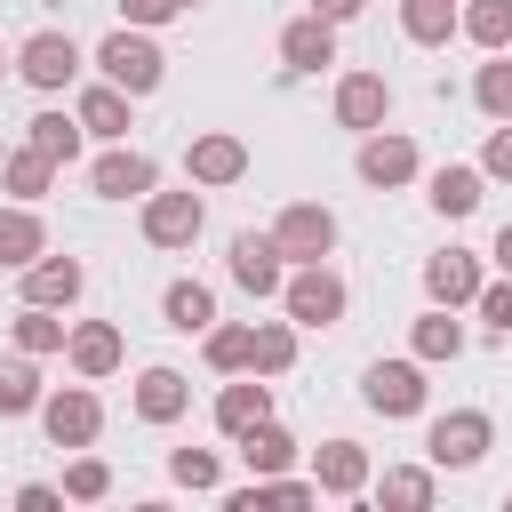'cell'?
I'll use <instances>...</instances> for the list:
<instances>
[{
    "label": "cell",
    "instance_id": "obj_9",
    "mask_svg": "<svg viewBox=\"0 0 512 512\" xmlns=\"http://www.w3.org/2000/svg\"><path fill=\"white\" fill-rule=\"evenodd\" d=\"M352 168H360V184H376V192H400V184L424 176V160H416V144H408L400 128H368L360 152H352Z\"/></svg>",
    "mask_w": 512,
    "mask_h": 512
},
{
    "label": "cell",
    "instance_id": "obj_39",
    "mask_svg": "<svg viewBox=\"0 0 512 512\" xmlns=\"http://www.w3.org/2000/svg\"><path fill=\"white\" fill-rule=\"evenodd\" d=\"M472 312L496 328V336H512V272L504 280H480V296H472Z\"/></svg>",
    "mask_w": 512,
    "mask_h": 512
},
{
    "label": "cell",
    "instance_id": "obj_10",
    "mask_svg": "<svg viewBox=\"0 0 512 512\" xmlns=\"http://www.w3.org/2000/svg\"><path fill=\"white\" fill-rule=\"evenodd\" d=\"M184 176H192L200 192H224V184L248 176V144H240L232 128H200V136L184 144Z\"/></svg>",
    "mask_w": 512,
    "mask_h": 512
},
{
    "label": "cell",
    "instance_id": "obj_13",
    "mask_svg": "<svg viewBox=\"0 0 512 512\" xmlns=\"http://www.w3.org/2000/svg\"><path fill=\"white\" fill-rule=\"evenodd\" d=\"M384 120H392V80H384V72H344V80H336V128L368 136V128H384Z\"/></svg>",
    "mask_w": 512,
    "mask_h": 512
},
{
    "label": "cell",
    "instance_id": "obj_16",
    "mask_svg": "<svg viewBox=\"0 0 512 512\" xmlns=\"http://www.w3.org/2000/svg\"><path fill=\"white\" fill-rule=\"evenodd\" d=\"M64 360H72V376L104 384V376L128 360V344H120V328H112V320H80V328L64 336Z\"/></svg>",
    "mask_w": 512,
    "mask_h": 512
},
{
    "label": "cell",
    "instance_id": "obj_45",
    "mask_svg": "<svg viewBox=\"0 0 512 512\" xmlns=\"http://www.w3.org/2000/svg\"><path fill=\"white\" fill-rule=\"evenodd\" d=\"M8 64H16V56H0V72H8Z\"/></svg>",
    "mask_w": 512,
    "mask_h": 512
},
{
    "label": "cell",
    "instance_id": "obj_22",
    "mask_svg": "<svg viewBox=\"0 0 512 512\" xmlns=\"http://www.w3.org/2000/svg\"><path fill=\"white\" fill-rule=\"evenodd\" d=\"M40 248H48L40 208H32V200H8V208H0V272H24Z\"/></svg>",
    "mask_w": 512,
    "mask_h": 512
},
{
    "label": "cell",
    "instance_id": "obj_46",
    "mask_svg": "<svg viewBox=\"0 0 512 512\" xmlns=\"http://www.w3.org/2000/svg\"><path fill=\"white\" fill-rule=\"evenodd\" d=\"M192 8H200V0H192Z\"/></svg>",
    "mask_w": 512,
    "mask_h": 512
},
{
    "label": "cell",
    "instance_id": "obj_26",
    "mask_svg": "<svg viewBox=\"0 0 512 512\" xmlns=\"http://www.w3.org/2000/svg\"><path fill=\"white\" fill-rule=\"evenodd\" d=\"M296 368V320H248V376H288Z\"/></svg>",
    "mask_w": 512,
    "mask_h": 512
},
{
    "label": "cell",
    "instance_id": "obj_3",
    "mask_svg": "<svg viewBox=\"0 0 512 512\" xmlns=\"http://www.w3.org/2000/svg\"><path fill=\"white\" fill-rule=\"evenodd\" d=\"M488 448H496V424H488V408H448V416H432V432H424V456H432V472H472Z\"/></svg>",
    "mask_w": 512,
    "mask_h": 512
},
{
    "label": "cell",
    "instance_id": "obj_31",
    "mask_svg": "<svg viewBox=\"0 0 512 512\" xmlns=\"http://www.w3.org/2000/svg\"><path fill=\"white\" fill-rule=\"evenodd\" d=\"M240 464H248V472H288V464H296V432L272 424V416L248 424V432H240Z\"/></svg>",
    "mask_w": 512,
    "mask_h": 512
},
{
    "label": "cell",
    "instance_id": "obj_43",
    "mask_svg": "<svg viewBox=\"0 0 512 512\" xmlns=\"http://www.w3.org/2000/svg\"><path fill=\"white\" fill-rule=\"evenodd\" d=\"M368 0H312V16H328V24H352Z\"/></svg>",
    "mask_w": 512,
    "mask_h": 512
},
{
    "label": "cell",
    "instance_id": "obj_5",
    "mask_svg": "<svg viewBox=\"0 0 512 512\" xmlns=\"http://www.w3.org/2000/svg\"><path fill=\"white\" fill-rule=\"evenodd\" d=\"M40 432H48V448H96V432H104V400L88 392V376L64 384V392H40Z\"/></svg>",
    "mask_w": 512,
    "mask_h": 512
},
{
    "label": "cell",
    "instance_id": "obj_18",
    "mask_svg": "<svg viewBox=\"0 0 512 512\" xmlns=\"http://www.w3.org/2000/svg\"><path fill=\"white\" fill-rule=\"evenodd\" d=\"M280 64H288V72H320V64H336V24L312 16V8L288 16V24H280Z\"/></svg>",
    "mask_w": 512,
    "mask_h": 512
},
{
    "label": "cell",
    "instance_id": "obj_42",
    "mask_svg": "<svg viewBox=\"0 0 512 512\" xmlns=\"http://www.w3.org/2000/svg\"><path fill=\"white\" fill-rule=\"evenodd\" d=\"M64 504V488H48V480H24L16 488V512H56Z\"/></svg>",
    "mask_w": 512,
    "mask_h": 512
},
{
    "label": "cell",
    "instance_id": "obj_32",
    "mask_svg": "<svg viewBox=\"0 0 512 512\" xmlns=\"http://www.w3.org/2000/svg\"><path fill=\"white\" fill-rule=\"evenodd\" d=\"M0 416H40V360L32 352L0 360Z\"/></svg>",
    "mask_w": 512,
    "mask_h": 512
},
{
    "label": "cell",
    "instance_id": "obj_44",
    "mask_svg": "<svg viewBox=\"0 0 512 512\" xmlns=\"http://www.w3.org/2000/svg\"><path fill=\"white\" fill-rule=\"evenodd\" d=\"M488 256H496V272H512V224L496 232V248H488Z\"/></svg>",
    "mask_w": 512,
    "mask_h": 512
},
{
    "label": "cell",
    "instance_id": "obj_4",
    "mask_svg": "<svg viewBox=\"0 0 512 512\" xmlns=\"http://www.w3.org/2000/svg\"><path fill=\"white\" fill-rule=\"evenodd\" d=\"M360 400L384 416V424H400V416H424V400H432V384H424V360L408 352V360H368V376H360Z\"/></svg>",
    "mask_w": 512,
    "mask_h": 512
},
{
    "label": "cell",
    "instance_id": "obj_34",
    "mask_svg": "<svg viewBox=\"0 0 512 512\" xmlns=\"http://www.w3.org/2000/svg\"><path fill=\"white\" fill-rule=\"evenodd\" d=\"M200 352H208L216 376H240L248 368V320H208L200 328Z\"/></svg>",
    "mask_w": 512,
    "mask_h": 512
},
{
    "label": "cell",
    "instance_id": "obj_6",
    "mask_svg": "<svg viewBox=\"0 0 512 512\" xmlns=\"http://www.w3.org/2000/svg\"><path fill=\"white\" fill-rule=\"evenodd\" d=\"M272 240H280L288 264H328V256H336V208H320V200H288V208L272 216Z\"/></svg>",
    "mask_w": 512,
    "mask_h": 512
},
{
    "label": "cell",
    "instance_id": "obj_12",
    "mask_svg": "<svg viewBox=\"0 0 512 512\" xmlns=\"http://www.w3.org/2000/svg\"><path fill=\"white\" fill-rule=\"evenodd\" d=\"M224 272H232V288H248V296H280V280H288V256H280V240H272V232H232V256H224Z\"/></svg>",
    "mask_w": 512,
    "mask_h": 512
},
{
    "label": "cell",
    "instance_id": "obj_1",
    "mask_svg": "<svg viewBox=\"0 0 512 512\" xmlns=\"http://www.w3.org/2000/svg\"><path fill=\"white\" fill-rule=\"evenodd\" d=\"M96 72H104L112 88H128V96H152V88L168 80V56H160V40H152V32L120 24V32H104V40H96Z\"/></svg>",
    "mask_w": 512,
    "mask_h": 512
},
{
    "label": "cell",
    "instance_id": "obj_29",
    "mask_svg": "<svg viewBox=\"0 0 512 512\" xmlns=\"http://www.w3.org/2000/svg\"><path fill=\"white\" fill-rule=\"evenodd\" d=\"M400 40L408 48H448L456 40V0H400Z\"/></svg>",
    "mask_w": 512,
    "mask_h": 512
},
{
    "label": "cell",
    "instance_id": "obj_19",
    "mask_svg": "<svg viewBox=\"0 0 512 512\" xmlns=\"http://www.w3.org/2000/svg\"><path fill=\"white\" fill-rule=\"evenodd\" d=\"M128 88H112V80H88L80 88V104H72V120L88 128V136H104V144H128Z\"/></svg>",
    "mask_w": 512,
    "mask_h": 512
},
{
    "label": "cell",
    "instance_id": "obj_25",
    "mask_svg": "<svg viewBox=\"0 0 512 512\" xmlns=\"http://www.w3.org/2000/svg\"><path fill=\"white\" fill-rule=\"evenodd\" d=\"M24 144H32L40 160L72 168V160H80V144H88V128H80L72 112H32V120H24Z\"/></svg>",
    "mask_w": 512,
    "mask_h": 512
},
{
    "label": "cell",
    "instance_id": "obj_38",
    "mask_svg": "<svg viewBox=\"0 0 512 512\" xmlns=\"http://www.w3.org/2000/svg\"><path fill=\"white\" fill-rule=\"evenodd\" d=\"M64 496H72V504H104V496H112V464L88 456V448H72V464H64Z\"/></svg>",
    "mask_w": 512,
    "mask_h": 512
},
{
    "label": "cell",
    "instance_id": "obj_21",
    "mask_svg": "<svg viewBox=\"0 0 512 512\" xmlns=\"http://www.w3.org/2000/svg\"><path fill=\"white\" fill-rule=\"evenodd\" d=\"M408 352H416L424 368H440V360H464V320H456L448 304L416 312V320H408Z\"/></svg>",
    "mask_w": 512,
    "mask_h": 512
},
{
    "label": "cell",
    "instance_id": "obj_27",
    "mask_svg": "<svg viewBox=\"0 0 512 512\" xmlns=\"http://www.w3.org/2000/svg\"><path fill=\"white\" fill-rule=\"evenodd\" d=\"M456 32H464L480 56L512 48V0H456Z\"/></svg>",
    "mask_w": 512,
    "mask_h": 512
},
{
    "label": "cell",
    "instance_id": "obj_37",
    "mask_svg": "<svg viewBox=\"0 0 512 512\" xmlns=\"http://www.w3.org/2000/svg\"><path fill=\"white\" fill-rule=\"evenodd\" d=\"M64 336H72V328H64V320H56L48 304H24V312H16V352L48 360V352H64Z\"/></svg>",
    "mask_w": 512,
    "mask_h": 512
},
{
    "label": "cell",
    "instance_id": "obj_24",
    "mask_svg": "<svg viewBox=\"0 0 512 512\" xmlns=\"http://www.w3.org/2000/svg\"><path fill=\"white\" fill-rule=\"evenodd\" d=\"M184 408H192L184 368H144V376H136V416H144V424H176Z\"/></svg>",
    "mask_w": 512,
    "mask_h": 512
},
{
    "label": "cell",
    "instance_id": "obj_28",
    "mask_svg": "<svg viewBox=\"0 0 512 512\" xmlns=\"http://www.w3.org/2000/svg\"><path fill=\"white\" fill-rule=\"evenodd\" d=\"M160 320H168L176 336H200V328L216 320V288H200V280H168V288H160Z\"/></svg>",
    "mask_w": 512,
    "mask_h": 512
},
{
    "label": "cell",
    "instance_id": "obj_8",
    "mask_svg": "<svg viewBox=\"0 0 512 512\" xmlns=\"http://www.w3.org/2000/svg\"><path fill=\"white\" fill-rule=\"evenodd\" d=\"M200 224H208V200H200V184H184V192H144V240L152 248H192L200 240Z\"/></svg>",
    "mask_w": 512,
    "mask_h": 512
},
{
    "label": "cell",
    "instance_id": "obj_7",
    "mask_svg": "<svg viewBox=\"0 0 512 512\" xmlns=\"http://www.w3.org/2000/svg\"><path fill=\"white\" fill-rule=\"evenodd\" d=\"M16 80H24V88H40V96L72 88V80H80V48H72V32L40 24V32H32L24 48H16Z\"/></svg>",
    "mask_w": 512,
    "mask_h": 512
},
{
    "label": "cell",
    "instance_id": "obj_17",
    "mask_svg": "<svg viewBox=\"0 0 512 512\" xmlns=\"http://www.w3.org/2000/svg\"><path fill=\"white\" fill-rule=\"evenodd\" d=\"M312 488L320 496H368V448L360 440H320L312 448Z\"/></svg>",
    "mask_w": 512,
    "mask_h": 512
},
{
    "label": "cell",
    "instance_id": "obj_35",
    "mask_svg": "<svg viewBox=\"0 0 512 512\" xmlns=\"http://www.w3.org/2000/svg\"><path fill=\"white\" fill-rule=\"evenodd\" d=\"M168 480L192 488V496H216L224 488V456L216 448H168Z\"/></svg>",
    "mask_w": 512,
    "mask_h": 512
},
{
    "label": "cell",
    "instance_id": "obj_15",
    "mask_svg": "<svg viewBox=\"0 0 512 512\" xmlns=\"http://www.w3.org/2000/svg\"><path fill=\"white\" fill-rule=\"evenodd\" d=\"M480 280H488V272H480L472 248H440V256H424V296L448 304V312H464V304L480 296Z\"/></svg>",
    "mask_w": 512,
    "mask_h": 512
},
{
    "label": "cell",
    "instance_id": "obj_40",
    "mask_svg": "<svg viewBox=\"0 0 512 512\" xmlns=\"http://www.w3.org/2000/svg\"><path fill=\"white\" fill-rule=\"evenodd\" d=\"M192 0H120V24H136V32H160V24H176Z\"/></svg>",
    "mask_w": 512,
    "mask_h": 512
},
{
    "label": "cell",
    "instance_id": "obj_30",
    "mask_svg": "<svg viewBox=\"0 0 512 512\" xmlns=\"http://www.w3.org/2000/svg\"><path fill=\"white\" fill-rule=\"evenodd\" d=\"M48 184H56V160H40L32 144H16V152L0 160V192H8V200H32V208H40Z\"/></svg>",
    "mask_w": 512,
    "mask_h": 512
},
{
    "label": "cell",
    "instance_id": "obj_41",
    "mask_svg": "<svg viewBox=\"0 0 512 512\" xmlns=\"http://www.w3.org/2000/svg\"><path fill=\"white\" fill-rule=\"evenodd\" d=\"M480 176H488V184H512V120L488 128V144H480Z\"/></svg>",
    "mask_w": 512,
    "mask_h": 512
},
{
    "label": "cell",
    "instance_id": "obj_14",
    "mask_svg": "<svg viewBox=\"0 0 512 512\" xmlns=\"http://www.w3.org/2000/svg\"><path fill=\"white\" fill-rule=\"evenodd\" d=\"M80 288H88V264L80 256H32L24 264V304H48V312H72L80 304Z\"/></svg>",
    "mask_w": 512,
    "mask_h": 512
},
{
    "label": "cell",
    "instance_id": "obj_23",
    "mask_svg": "<svg viewBox=\"0 0 512 512\" xmlns=\"http://www.w3.org/2000/svg\"><path fill=\"white\" fill-rule=\"evenodd\" d=\"M440 216H472L480 200H488V176H480V160H448V168H432V192H424Z\"/></svg>",
    "mask_w": 512,
    "mask_h": 512
},
{
    "label": "cell",
    "instance_id": "obj_11",
    "mask_svg": "<svg viewBox=\"0 0 512 512\" xmlns=\"http://www.w3.org/2000/svg\"><path fill=\"white\" fill-rule=\"evenodd\" d=\"M88 184H96V200H144L160 184V160L136 152V144H104L96 168H88Z\"/></svg>",
    "mask_w": 512,
    "mask_h": 512
},
{
    "label": "cell",
    "instance_id": "obj_36",
    "mask_svg": "<svg viewBox=\"0 0 512 512\" xmlns=\"http://www.w3.org/2000/svg\"><path fill=\"white\" fill-rule=\"evenodd\" d=\"M472 104H480L488 120H512V48H496V56L472 72Z\"/></svg>",
    "mask_w": 512,
    "mask_h": 512
},
{
    "label": "cell",
    "instance_id": "obj_33",
    "mask_svg": "<svg viewBox=\"0 0 512 512\" xmlns=\"http://www.w3.org/2000/svg\"><path fill=\"white\" fill-rule=\"evenodd\" d=\"M440 496V472L432 464H392L384 480H376V504H408V512H424Z\"/></svg>",
    "mask_w": 512,
    "mask_h": 512
},
{
    "label": "cell",
    "instance_id": "obj_20",
    "mask_svg": "<svg viewBox=\"0 0 512 512\" xmlns=\"http://www.w3.org/2000/svg\"><path fill=\"white\" fill-rule=\"evenodd\" d=\"M264 416H272V384L240 368V376L216 392V432H224V440H240V432H248V424H264Z\"/></svg>",
    "mask_w": 512,
    "mask_h": 512
},
{
    "label": "cell",
    "instance_id": "obj_2",
    "mask_svg": "<svg viewBox=\"0 0 512 512\" xmlns=\"http://www.w3.org/2000/svg\"><path fill=\"white\" fill-rule=\"evenodd\" d=\"M280 312H288L296 328H336V320L352 312V288H344L328 264H296V272L280 280Z\"/></svg>",
    "mask_w": 512,
    "mask_h": 512
}]
</instances>
